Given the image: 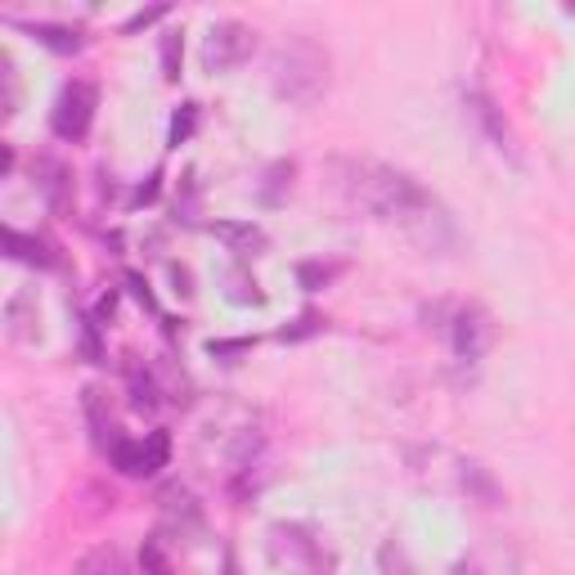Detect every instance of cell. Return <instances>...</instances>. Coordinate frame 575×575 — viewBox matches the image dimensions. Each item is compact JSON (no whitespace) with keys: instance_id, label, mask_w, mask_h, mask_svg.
<instances>
[{"instance_id":"6da1fadb","label":"cell","mask_w":575,"mask_h":575,"mask_svg":"<svg viewBox=\"0 0 575 575\" xmlns=\"http://www.w3.org/2000/svg\"><path fill=\"white\" fill-rule=\"evenodd\" d=\"M337 180L356 207H365L383 225H400L423 248H454V220L436 202L432 189H423L409 171L378 162V158H341Z\"/></svg>"},{"instance_id":"7a4b0ae2","label":"cell","mask_w":575,"mask_h":575,"mask_svg":"<svg viewBox=\"0 0 575 575\" xmlns=\"http://www.w3.org/2000/svg\"><path fill=\"white\" fill-rule=\"evenodd\" d=\"M270 86L297 108H315L328 90V50L310 37H288L270 54Z\"/></svg>"},{"instance_id":"3957f363","label":"cell","mask_w":575,"mask_h":575,"mask_svg":"<svg viewBox=\"0 0 575 575\" xmlns=\"http://www.w3.org/2000/svg\"><path fill=\"white\" fill-rule=\"evenodd\" d=\"M270 557L288 575H328V557H324L319 539L297 522H275L270 526Z\"/></svg>"},{"instance_id":"277c9868","label":"cell","mask_w":575,"mask_h":575,"mask_svg":"<svg viewBox=\"0 0 575 575\" xmlns=\"http://www.w3.org/2000/svg\"><path fill=\"white\" fill-rule=\"evenodd\" d=\"M95 108H99V90L90 81H81V77L68 81L59 90L54 108H50V131L59 140H68V145H81L90 136V127H95Z\"/></svg>"},{"instance_id":"5b68a950","label":"cell","mask_w":575,"mask_h":575,"mask_svg":"<svg viewBox=\"0 0 575 575\" xmlns=\"http://www.w3.org/2000/svg\"><path fill=\"white\" fill-rule=\"evenodd\" d=\"M252 46H257V32L248 23H239V19L211 23L207 37H202V72H211V77L235 72L252 54Z\"/></svg>"},{"instance_id":"8992f818","label":"cell","mask_w":575,"mask_h":575,"mask_svg":"<svg viewBox=\"0 0 575 575\" xmlns=\"http://www.w3.org/2000/svg\"><path fill=\"white\" fill-rule=\"evenodd\" d=\"M112 468L127 473V477H153L158 468H167V458H171V440L167 432H149L145 440H131L122 436L118 445H112Z\"/></svg>"},{"instance_id":"52a82bcc","label":"cell","mask_w":575,"mask_h":575,"mask_svg":"<svg viewBox=\"0 0 575 575\" xmlns=\"http://www.w3.org/2000/svg\"><path fill=\"white\" fill-rule=\"evenodd\" d=\"M449 341H454V356L464 365H477L490 347V315L482 306H458L454 319H449Z\"/></svg>"},{"instance_id":"ba28073f","label":"cell","mask_w":575,"mask_h":575,"mask_svg":"<svg viewBox=\"0 0 575 575\" xmlns=\"http://www.w3.org/2000/svg\"><path fill=\"white\" fill-rule=\"evenodd\" d=\"M32 185H37V194L46 198V207H50L54 216L68 211V202H72V171H68L63 158L37 153V158H32Z\"/></svg>"},{"instance_id":"9c48e42d","label":"cell","mask_w":575,"mask_h":575,"mask_svg":"<svg viewBox=\"0 0 575 575\" xmlns=\"http://www.w3.org/2000/svg\"><path fill=\"white\" fill-rule=\"evenodd\" d=\"M468 112H473V122L482 127V136L490 140V149H499V153L517 158L513 131H508V122H504V108H499V103H495L486 90H468Z\"/></svg>"},{"instance_id":"30bf717a","label":"cell","mask_w":575,"mask_h":575,"mask_svg":"<svg viewBox=\"0 0 575 575\" xmlns=\"http://www.w3.org/2000/svg\"><path fill=\"white\" fill-rule=\"evenodd\" d=\"M162 517L180 535H202V513H198V504H194V495L185 486H167L162 490Z\"/></svg>"},{"instance_id":"8fae6325","label":"cell","mask_w":575,"mask_h":575,"mask_svg":"<svg viewBox=\"0 0 575 575\" xmlns=\"http://www.w3.org/2000/svg\"><path fill=\"white\" fill-rule=\"evenodd\" d=\"M28 37H37L46 50L54 54H77L86 50V28H72V23H19Z\"/></svg>"},{"instance_id":"7c38bea8","label":"cell","mask_w":575,"mask_h":575,"mask_svg":"<svg viewBox=\"0 0 575 575\" xmlns=\"http://www.w3.org/2000/svg\"><path fill=\"white\" fill-rule=\"evenodd\" d=\"M6 252L23 266H37V270H54L59 266V252L46 244V239H32V235H19V229H6Z\"/></svg>"},{"instance_id":"4fadbf2b","label":"cell","mask_w":575,"mask_h":575,"mask_svg":"<svg viewBox=\"0 0 575 575\" xmlns=\"http://www.w3.org/2000/svg\"><path fill=\"white\" fill-rule=\"evenodd\" d=\"M211 235H216V239H225V244H229V252H239V257H248V252L266 248V229H261V225H252V220H216V225H211Z\"/></svg>"},{"instance_id":"5bb4252c","label":"cell","mask_w":575,"mask_h":575,"mask_svg":"<svg viewBox=\"0 0 575 575\" xmlns=\"http://www.w3.org/2000/svg\"><path fill=\"white\" fill-rule=\"evenodd\" d=\"M293 176H297V167H293L288 158L270 162V167H266V176H261V189H257L261 207H279V202L288 198V189H293Z\"/></svg>"},{"instance_id":"9a60e30c","label":"cell","mask_w":575,"mask_h":575,"mask_svg":"<svg viewBox=\"0 0 575 575\" xmlns=\"http://www.w3.org/2000/svg\"><path fill=\"white\" fill-rule=\"evenodd\" d=\"M6 324H10V337H19V341L37 337V324H41V315H37V297H32V293L10 297V306H6Z\"/></svg>"},{"instance_id":"2e32d148","label":"cell","mask_w":575,"mask_h":575,"mask_svg":"<svg viewBox=\"0 0 575 575\" xmlns=\"http://www.w3.org/2000/svg\"><path fill=\"white\" fill-rule=\"evenodd\" d=\"M23 108V81H19V63L14 54L0 50V112L6 118H14V112Z\"/></svg>"},{"instance_id":"e0dca14e","label":"cell","mask_w":575,"mask_h":575,"mask_svg":"<svg viewBox=\"0 0 575 575\" xmlns=\"http://www.w3.org/2000/svg\"><path fill=\"white\" fill-rule=\"evenodd\" d=\"M86 418H90V436H95V445H99V454H112V445H118L122 436H118V427H112V418L103 414V405H99V391L95 387H86Z\"/></svg>"},{"instance_id":"ac0fdd59","label":"cell","mask_w":575,"mask_h":575,"mask_svg":"<svg viewBox=\"0 0 575 575\" xmlns=\"http://www.w3.org/2000/svg\"><path fill=\"white\" fill-rule=\"evenodd\" d=\"M77 575H131V566H127L122 548L103 544V548H95V553H86V557L77 562Z\"/></svg>"},{"instance_id":"d6986e66","label":"cell","mask_w":575,"mask_h":575,"mask_svg":"<svg viewBox=\"0 0 575 575\" xmlns=\"http://www.w3.org/2000/svg\"><path fill=\"white\" fill-rule=\"evenodd\" d=\"M464 486L473 490V495H482V504H499V486L490 482V473L482 468V464H464Z\"/></svg>"},{"instance_id":"ffe728a7","label":"cell","mask_w":575,"mask_h":575,"mask_svg":"<svg viewBox=\"0 0 575 575\" xmlns=\"http://www.w3.org/2000/svg\"><path fill=\"white\" fill-rule=\"evenodd\" d=\"M225 284H229V293H225V297H229V301H239V306H261V301H266V293L257 288V279H248L244 270H235Z\"/></svg>"},{"instance_id":"44dd1931","label":"cell","mask_w":575,"mask_h":575,"mask_svg":"<svg viewBox=\"0 0 575 575\" xmlns=\"http://www.w3.org/2000/svg\"><path fill=\"white\" fill-rule=\"evenodd\" d=\"M180 59H185V41H180V32H167L162 37V77L167 81H180Z\"/></svg>"},{"instance_id":"7402d4cb","label":"cell","mask_w":575,"mask_h":575,"mask_svg":"<svg viewBox=\"0 0 575 575\" xmlns=\"http://www.w3.org/2000/svg\"><path fill=\"white\" fill-rule=\"evenodd\" d=\"M140 566H145V575H176L171 571V557L162 553V544H158V535L153 539H145V548H140Z\"/></svg>"},{"instance_id":"603a6c76","label":"cell","mask_w":575,"mask_h":575,"mask_svg":"<svg viewBox=\"0 0 575 575\" xmlns=\"http://www.w3.org/2000/svg\"><path fill=\"white\" fill-rule=\"evenodd\" d=\"M378 562H383V571H387V575H414V566H409V557H405V548H400L396 539H387V544H383Z\"/></svg>"},{"instance_id":"cb8c5ba5","label":"cell","mask_w":575,"mask_h":575,"mask_svg":"<svg viewBox=\"0 0 575 575\" xmlns=\"http://www.w3.org/2000/svg\"><path fill=\"white\" fill-rule=\"evenodd\" d=\"M194 122H198V103H180V112L171 118V145H185L194 136Z\"/></svg>"},{"instance_id":"d4e9b609","label":"cell","mask_w":575,"mask_h":575,"mask_svg":"<svg viewBox=\"0 0 575 575\" xmlns=\"http://www.w3.org/2000/svg\"><path fill=\"white\" fill-rule=\"evenodd\" d=\"M131 405H136V409H153V405H158V387H153L149 374H145V378L131 374Z\"/></svg>"},{"instance_id":"484cf974","label":"cell","mask_w":575,"mask_h":575,"mask_svg":"<svg viewBox=\"0 0 575 575\" xmlns=\"http://www.w3.org/2000/svg\"><path fill=\"white\" fill-rule=\"evenodd\" d=\"M297 279H301V288H324L328 279H333V266H319V261H306V266H297Z\"/></svg>"},{"instance_id":"4316f807","label":"cell","mask_w":575,"mask_h":575,"mask_svg":"<svg viewBox=\"0 0 575 575\" xmlns=\"http://www.w3.org/2000/svg\"><path fill=\"white\" fill-rule=\"evenodd\" d=\"M167 14H171L167 6H153V10H140V14H131V19L122 23V32H127V37H131V32H145V28H153L158 19H167Z\"/></svg>"},{"instance_id":"83f0119b","label":"cell","mask_w":575,"mask_h":575,"mask_svg":"<svg viewBox=\"0 0 575 575\" xmlns=\"http://www.w3.org/2000/svg\"><path fill=\"white\" fill-rule=\"evenodd\" d=\"M99 324L95 319H86V328H81V356L90 360V365H99V333H95Z\"/></svg>"},{"instance_id":"f1b7e54d","label":"cell","mask_w":575,"mask_h":575,"mask_svg":"<svg viewBox=\"0 0 575 575\" xmlns=\"http://www.w3.org/2000/svg\"><path fill=\"white\" fill-rule=\"evenodd\" d=\"M319 328H324V319H319V315H301V319H297V328H284L279 337L288 341V337H306V333H319Z\"/></svg>"},{"instance_id":"f546056e","label":"cell","mask_w":575,"mask_h":575,"mask_svg":"<svg viewBox=\"0 0 575 575\" xmlns=\"http://www.w3.org/2000/svg\"><path fill=\"white\" fill-rule=\"evenodd\" d=\"M207 351L211 356H239V351H248V341H211Z\"/></svg>"},{"instance_id":"4dcf8cb0","label":"cell","mask_w":575,"mask_h":575,"mask_svg":"<svg viewBox=\"0 0 575 575\" xmlns=\"http://www.w3.org/2000/svg\"><path fill=\"white\" fill-rule=\"evenodd\" d=\"M158 198V176L149 180V185H140V194H136V202H153Z\"/></svg>"}]
</instances>
